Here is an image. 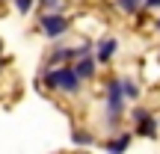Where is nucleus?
Instances as JSON below:
<instances>
[{"mask_svg":"<svg viewBox=\"0 0 160 154\" xmlns=\"http://www.w3.org/2000/svg\"><path fill=\"white\" fill-rule=\"evenodd\" d=\"M45 83H48V89H62V92H68V95H74V92L80 89V77H77L74 68H53V71H48Z\"/></svg>","mask_w":160,"mask_h":154,"instance_id":"1","label":"nucleus"},{"mask_svg":"<svg viewBox=\"0 0 160 154\" xmlns=\"http://www.w3.org/2000/svg\"><path fill=\"white\" fill-rule=\"evenodd\" d=\"M39 24H42V30H45L48 39H57V36H62L65 30H68V21H65L62 15H57V12H51V15H42Z\"/></svg>","mask_w":160,"mask_h":154,"instance_id":"3","label":"nucleus"},{"mask_svg":"<svg viewBox=\"0 0 160 154\" xmlns=\"http://www.w3.org/2000/svg\"><path fill=\"white\" fill-rule=\"evenodd\" d=\"M142 3H145V6H151V9H157V6H160V0H142Z\"/></svg>","mask_w":160,"mask_h":154,"instance_id":"13","label":"nucleus"},{"mask_svg":"<svg viewBox=\"0 0 160 154\" xmlns=\"http://www.w3.org/2000/svg\"><path fill=\"white\" fill-rule=\"evenodd\" d=\"M116 47H119V42L116 39H101V45H98V53H95V62L98 65H107L110 57L116 53Z\"/></svg>","mask_w":160,"mask_h":154,"instance_id":"5","label":"nucleus"},{"mask_svg":"<svg viewBox=\"0 0 160 154\" xmlns=\"http://www.w3.org/2000/svg\"><path fill=\"white\" fill-rule=\"evenodd\" d=\"M145 116H148V110H142V107H137V110H133V122H139V119H145Z\"/></svg>","mask_w":160,"mask_h":154,"instance_id":"12","label":"nucleus"},{"mask_svg":"<svg viewBox=\"0 0 160 154\" xmlns=\"http://www.w3.org/2000/svg\"><path fill=\"white\" fill-rule=\"evenodd\" d=\"M157 27H160V21H157Z\"/></svg>","mask_w":160,"mask_h":154,"instance_id":"15","label":"nucleus"},{"mask_svg":"<svg viewBox=\"0 0 160 154\" xmlns=\"http://www.w3.org/2000/svg\"><path fill=\"white\" fill-rule=\"evenodd\" d=\"M122 107H125V92H122V80H110L107 83V125L119 127Z\"/></svg>","mask_w":160,"mask_h":154,"instance_id":"2","label":"nucleus"},{"mask_svg":"<svg viewBox=\"0 0 160 154\" xmlns=\"http://www.w3.org/2000/svg\"><path fill=\"white\" fill-rule=\"evenodd\" d=\"M116 3H119V6H122V9H125V12H128V15H133V12H137V9H139V3H142V0H116Z\"/></svg>","mask_w":160,"mask_h":154,"instance_id":"9","label":"nucleus"},{"mask_svg":"<svg viewBox=\"0 0 160 154\" xmlns=\"http://www.w3.org/2000/svg\"><path fill=\"white\" fill-rule=\"evenodd\" d=\"M30 6H33V0H15V9L18 12H30Z\"/></svg>","mask_w":160,"mask_h":154,"instance_id":"11","label":"nucleus"},{"mask_svg":"<svg viewBox=\"0 0 160 154\" xmlns=\"http://www.w3.org/2000/svg\"><path fill=\"white\" fill-rule=\"evenodd\" d=\"M128 145H131V133H122L119 131L113 139H107V154H122Z\"/></svg>","mask_w":160,"mask_h":154,"instance_id":"6","label":"nucleus"},{"mask_svg":"<svg viewBox=\"0 0 160 154\" xmlns=\"http://www.w3.org/2000/svg\"><path fill=\"white\" fill-rule=\"evenodd\" d=\"M137 133H139V137H154V133H157V122L151 119V113L137 122Z\"/></svg>","mask_w":160,"mask_h":154,"instance_id":"7","label":"nucleus"},{"mask_svg":"<svg viewBox=\"0 0 160 154\" xmlns=\"http://www.w3.org/2000/svg\"><path fill=\"white\" fill-rule=\"evenodd\" d=\"M95 57H89V53H83V57L77 59V65H74V71H77V77L80 80H92L95 77Z\"/></svg>","mask_w":160,"mask_h":154,"instance_id":"4","label":"nucleus"},{"mask_svg":"<svg viewBox=\"0 0 160 154\" xmlns=\"http://www.w3.org/2000/svg\"><path fill=\"white\" fill-rule=\"evenodd\" d=\"M122 92H125V98H137L139 95V86L133 83V80H122Z\"/></svg>","mask_w":160,"mask_h":154,"instance_id":"8","label":"nucleus"},{"mask_svg":"<svg viewBox=\"0 0 160 154\" xmlns=\"http://www.w3.org/2000/svg\"><path fill=\"white\" fill-rule=\"evenodd\" d=\"M45 6H57V3H62V0H42Z\"/></svg>","mask_w":160,"mask_h":154,"instance_id":"14","label":"nucleus"},{"mask_svg":"<svg viewBox=\"0 0 160 154\" xmlns=\"http://www.w3.org/2000/svg\"><path fill=\"white\" fill-rule=\"evenodd\" d=\"M74 145H92V133H86V131H74Z\"/></svg>","mask_w":160,"mask_h":154,"instance_id":"10","label":"nucleus"},{"mask_svg":"<svg viewBox=\"0 0 160 154\" xmlns=\"http://www.w3.org/2000/svg\"><path fill=\"white\" fill-rule=\"evenodd\" d=\"M0 65H3V62H0Z\"/></svg>","mask_w":160,"mask_h":154,"instance_id":"16","label":"nucleus"}]
</instances>
